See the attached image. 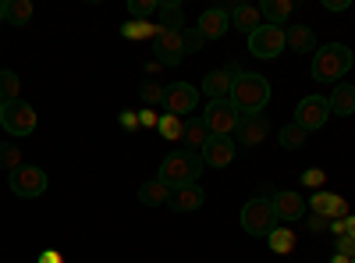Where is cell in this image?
<instances>
[{"instance_id":"obj_1","label":"cell","mask_w":355,"mask_h":263,"mask_svg":"<svg viewBox=\"0 0 355 263\" xmlns=\"http://www.w3.org/2000/svg\"><path fill=\"white\" fill-rule=\"evenodd\" d=\"M352 65H355V57H352V50L345 43H327V46H316L309 75L320 85H338V82H345Z\"/></svg>"},{"instance_id":"obj_2","label":"cell","mask_w":355,"mask_h":263,"mask_svg":"<svg viewBox=\"0 0 355 263\" xmlns=\"http://www.w3.org/2000/svg\"><path fill=\"white\" fill-rule=\"evenodd\" d=\"M206 171L202 157L192 153V150H174L160 160V171H157V178L167 185V189H182V185H196L199 182V174Z\"/></svg>"},{"instance_id":"obj_3","label":"cell","mask_w":355,"mask_h":263,"mask_svg":"<svg viewBox=\"0 0 355 263\" xmlns=\"http://www.w3.org/2000/svg\"><path fill=\"white\" fill-rule=\"evenodd\" d=\"M227 100H231V107L239 114H263V107L270 103V82H266L263 75L242 71L239 78H234Z\"/></svg>"},{"instance_id":"obj_4","label":"cell","mask_w":355,"mask_h":263,"mask_svg":"<svg viewBox=\"0 0 355 263\" xmlns=\"http://www.w3.org/2000/svg\"><path fill=\"white\" fill-rule=\"evenodd\" d=\"M242 228L249 231L252 239H266L270 231L277 228V214H274V203L266 196H252L245 207H242Z\"/></svg>"},{"instance_id":"obj_5","label":"cell","mask_w":355,"mask_h":263,"mask_svg":"<svg viewBox=\"0 0 355 263\" xmlns=\"http://www.w3.org/2000/svg\"><path fill=\"white\" fill-rule=\"evenodd\" d=\"M36 107L33 103H25V100H15V103H4L0 107V125H4L8 135L15 139H25V135H33L36 132Z\"/></svg>"},{"instance_id":"obj_6","label":"cell","mask_w":355,"mask_h":263,"mask_svg":"<svg viewBox=\"0 0 355 263\" xmlns=\"http://www.w3.org/2000/svg\"><path fill=\"white\" fill-rule=\"evenodd\" d=\"M284 50V25H259L256 33H249V53L259 61H274Z\"/></svg>"},{"instance_id":"obj_7","label":"cell","mask_w":355,"mask_h":263,"mask_svg":"<svg viewBox=\"0 0 355 263\" xmlns=\"http://www.w3.org/2000/svg\"><path fill=\"white\" fill-rule=\"evenodd\" d=\"M8 189L21 199H36L46 192V171L43 167H33V164H21L18 171H11L8 178Z\"/></svg>"},{"instance_id":"obj_8","label":"cell","mask_w":355,"mask_h":263,"mask_svg":"<svg viewBox=\"0 0 355 263\" xmlns=\"http://www.w3.org/2000/svg\"><path fill=\"white\" fill-rule=\"evenodd\" d=\"M327 121H331V103H327V96H302L299 107H295V125L306 128V132H320Z\"/></svg>"},{"instance_id":"obj_9","label":"cell","mask_w":355,"mask_h":263,"mask_svg":"<svg viewBox=\"0 0 355 263\" xmlns=\"http://www.w3.org/2000/svg\"><path fill=\"white\" fill-rule=\"evenodd\" d=\"M239 118H242V114L231 107V100H210V103H206V114H202L210 135H234Z\"/></svg>"},{"instance_id":"obj_10","label":"cell","mask_w":355,"mask_h":263,"mask_svg":"<svg viewBox=\"0 0 355 263\" xmlns=\"http://www.w3.org/2000/svg\"><path fill=\"white\" fill-rule=\"evenodd\" d=\"M153 53H157V65L160 68H171V65H178V61H185V57H189L182 33H164V28H160L157 40H153Z\"/></svg>"},{"instance_id":"obj_11","label":"cell","mask_w":355,"mask_h":263,"mask_svg":"<svg viewBox=\"0 0 355 263\" xmlns=\"http://www.w3.org/2000/svg\"><path fill=\"white\" fill-rule=\"evenodd\" d=\"M196 103H199V90H196V85H189V82H174V85H167V96H164L167 114L182 118V114H192V110H196Z\"/></svg>"},{"instance_id":"obj_12","label":"cell","mask_w":355,"mask_h":263,"mask_svg":"<svg viewBox=\"0 0 355 263\" xmlns=\"http://www.w3.org/2000/svg\"><path fill=\"white\" fill-rule=\"evenodd\" d=\"M242 75V68L239 65H224V68H217V71H206L202 75V90H206V96L210 100H227V93H231V85H234V78Z\"/></svg>"},{"instance_id":"obj_13","label":"cell","mask_w":355,"mask_h":263,"mask_svg":"<svg viewBox=\"0 0 355 263\" xmlns=\"http://www.w3.org/2000/svg\"><path fill=\"white\" fill-rule=\"evenodd\" d=\"M199 157H202L206 167H227V164H234V139L231 135H210L206 146L199 150Z\"/></svg>"},{"instance_id":"obj_14","label":"cell","mask_w":355,"mask_h":263,"mask_svg":"<svg viewBox=\"0 0 355 263\" xmlns=\"http://www.w3.org/2000/svg\"><path fill=\"white\" fill-rule=\"evenodd\" d=\"M270 132V121H266V114H242L239 118V128H234V139L242 146H259Z\"/></svg>"},{"instance_id":"obj_15","label":"cell","mask_w":355,"mask_h":263,"mask_svg":"<svg viewBox=\"0 0 355 263\" xmlns=\"http://www.w3.org/2000/svg\"><path fill=\"white\" fill-rule=\"evenodd\" d=\"M206 203V189L196 182V185H182V189H171V199H167V207L174 210V214H192V210H199Z\"/></svg>"},{"instance_id":"obj_16","label":"cell","mask_w":355,"mask_h":263,"mask_svg":"<svg viewBox=\"0 0 355 263\" xmlns=\"http://www.w3.org/2000/svg\"><path fill=\"white\" fill-rule=\"evenodd\" d=\"M309 207H313V214H320V217H334V221L352 217V214H348V203H345L338 192H323V189H316L313 199H309Z\"/></svg>"},{"instance_id":"obj_17","label":"cell","mask_w":355,"mask_h":263,"mask_svg":"<svg viewBox=\"0 0 355 263\" xmlns=\"http://www.w3.org/2000/svg\"><path fill=\"white\" fill-rule=\"evenodd\" d=\"M274 214H277V221H288V224H295V221H302L306 217V199L299 196V192H274Z\"/></svg>"},{"instance_id":"obj_18","label":"cell","mask_w":355,"mask_h":263,"mask_svg":"<svg viewBox=\"0 0 355 263\" xmlns=\"http://www.w3.org/2000/svg\"><path fill=\"white\" fill-rule=\"evenodd\" d=\"M227 28H231L227 8H210V11L199 15V33H202V40H220Z\"/></svg>"},{"instance_id":"obj_19","label":"cell","mask_w":355,"mask_h":263,"mask_svg":"<svg viewBox=\"0 0 355 263\" xmlns=\"http://www.w3.org/2000/svg\"><path fill=\"white\" fill-rule=\"evenodd\" d=\"M227 18H231V28H239V33H256L263 25V15H259L256 4H231Z\"/></svg>"},{"instance_id":"obj_20","label":"cell","mask_w":355,"mask_h":263,"mask_svg":"<svg viewBox=\"0 0 355 263\" xmlns=\"http://www.w3.org/2000/svg\"><path fill=\"white\" fill-rule=\"evenodd\" d=\"M157 28H164V33H182L185 28V11L178 0H164L157 8Z\"/></svg>"},{"instance_id":"obj_21","label":"cell","mask_w":355,"mask_h":263,"mask_svg":"<svg viewBox=\"0 0 355 263\" xmlns=\"http://www.w3.org/2000/svg\"><path fill=\"white\" fill-rule=\"evenodd\" d=\"M284 46H291L295 53H316V33L309 25H291L284 28Z\"/></svg>"},{"instance_id":"obj_22","label":"cell","mask_w":355,"mask_h":263,"mask_svg":"<svg viewBox=\"0 0 355 263\" xmlns=\"http://www.w3.org/2000/svg\"><path fill=\"white\" fill-rule=\"evenodd\" d=\"M327 103H331V118L338 114V118H352L355 114V85H334V93L327 96Z\"/></svg>"},{"instance_id":"obj_23","label":"cell","mask_w":355,"mask_h":263,"mask_svg":"<svg viewBox=\"0 0 355 263\" xmlns=\"http://www.w3.org/2000/svg\"><path fill=\"white\" fill-rule=\"evenodd\" d=\"M185 150H192V153H199L202 146H206V139H210V128H206V121H202V114H196V118H189L185 121Z\"/></svg>"},{"instance_id":"obj_24","label":"cell","mask_w":355,"mask_h":263,"mask_svg":"<svg viewBox=\"0 0 355 263\" xmlns=\"http://www.w3.org/2000/svg\"><path fill=\"white\" fill-rule=\"evenodd\" d=\"M167 199H171V189L160 178H150L139 185V203H146V207H167Z\"/></svg>"},{"instance_id":"obj_25","label":"cell","mask_w":355,"mask_h":263,"mask_svg":"<svg viewBox=\"0 0 355 263\" xmlns=\"http://www.w3.org/2000/svg\"><path fill=\"white\" fill-rule=\"evenodd\" d=\"M291 8H295V0H263L259 15H263L266 25H284V18L291 15Z\"/></svg>"},{"instance_id":"obj_26","label":"cell","mask_w":355,"mask_h":263,"mask_svg":"<svg viewBox=\"0 0 355 263\" xmlns=\"http://www.w3.org/2000/svg\"><path fill=\"white\" fill-rule=\"evenodd\" d=\"M0 100H4V103L21 100V78L11 68H0Z\"/></svg>"},{"instance_id":"obj_27","label":"cell","mask_w":355,"mask_h":263,"mask_svg":"<svg viewBox=\"0 0 355 263\" xmlns=\"http://www.w3.org/2000/svg\"><path fill=\"white\" fill-rule=\"evenodd\" d=\"M157 33H160V28L150 25V22H132V18H128V22L121 25V36H125V40H150V36L157 40Z\"/></svg>"},{"instance_id":"obj_28","label":"cell","mask_w":355,"mask_h":263,"mask_svg":"<svg viewBox=\"0 0 355 263\" xmlns=\"http://www.w3.org/2000/svg\"><path fill=\"white\" fill-rule=\"evenodd\" d=\"M306 135H309L306 128H299V125L291 121V125H284V128H281V135H277V139H281L284 150H302V146H306Z\"/></svg>"},{"instance_id":"obj_29","label":"cell","mask_w":355,"mask_h":263,"mask_svg":"<svg viewBox=\"0 0 355 263\" xmlns=\"http://www.w3.org/2000/svg\"><path fill=\"white\" fill-rule=\"evenodd\" d=\"M160 135L167 139V142H178V139H182L185 135V121L182 118H174V114H160Z\"/></svg>"},{"instance_id":"obj_30","label":"cell","mask_w":355,"mask_h":263,"mask_svg":"<svg viewBox=\"0 0 355 263\" xmlns=\"http://www.w3.org/2000/svg\"><path fill=\"white\" fill-rule=\"evenodd\" d=\"M266 246H270L274 253H291V249H295V235H291V228H274L270 235H266Z\"/></svg>"},{"instance_id":"obj_31","label":"cell","mask_w":355,"mask_h":263,"mask_svg":"<svg viewBox=\"0 0 355 263\" xmlns=\"http://www.w3.org/2000/svg\"><path fill=\"white\" fill-rule=\"evenodd\" d=\"M8 22L11 25H28L33 22V0H11L8 4Z\"/></svg>"},{"instance_id":"obj_32","label":"cell","mask_w":355,"mask_h":263,"mask_svg":"<svg viewBox=\"0 0 355 263\" xmlns=\"http://www.w3.org/2000/svg\"><path fill=\"white\" fill-rule=\"evenodd\" d=\"M0 167L4 171H18L21 167V150L15 142H0Z\"/></svg>"},{"instance_id":"obj_33","label":"cell","mask_w":355,"mask_h":263,"mask_svg":"<svg viewBox=\"0 0 355 263\" xmlns=\"http://www.w3.org/2000/svg\"><path fill=\"white\" fill-rule=\"evenodd\" d=\"M139 96H142V103H146V107L164 103V96H167V85H160V82H146V85H139Z\"/></svg>"},{"instance_id":"obj_34","label":"cell","mask_w":355,"mask_h":263,"mask_svg":"<svg viewBox=\"0 0 355 263\" xmlns=\"http://www.w3.org/2000/svg\"><path fill=\"white\" fill-rule=\"evenodd\" d=\"M157 8H160L157 0H132V4H128V18H132V22H150V15H153Z\"/></svg>"},{"instance_id":"obj_35","label":"cell","mask_w":355,"mask_h":263,"mask_svg":"<svg viewBox=\"0 0 355 263\" xmlns=\"http://www.w3.org/2000/svg\"><path fill=\"white\" fill-rule=\"evenodd\" d=\"M182 40H185V50H189V53H196V50L206 43L199 28H182Z\"/></svg>"},{"instance_id":"obj_36","label":"cell","mask_w":355,"mask_h":263,"mask_svg":"<svg viewBox=\"0 0 355 263\" xmlns=\"http://www.w3.org/2000/svg\"><path fill=\"white\" fill-rule=\"evenodd\" d=\"M323 178H327V171H320V167H309V171L302 174V182H306L309 189H323Z\"/></svg>"},{"instance_id":"obj_37","label":"cell","mask_w":355,"mask_h":263,"mask_svg":"<svg viewBox=\"0 0 355 263\" xmlns=\"http://www.w3.org/2000/svg\"><path fill=\"white\" fill-rule=\"evenodd\" d=\"M338 253L348 256V260H355V239H352V235H341V239H338Z\"/></svg>"},{"instance_id":"obj_38","label":"cell","mask_w":355,"mask_h":263,"mask_svg":"<svg viewBox=\"0 0 355 263\" xmlns=\"http://www.w3.org/2000/svg\"><path fill=\"white\" fill-rule=\"evenodd\" d=\"M139 125H146V128H157V125H160V118H157V114H153L150 107H146V110H139Z\"/></svg>"},{"instance_id":"obj_39","label":"cell","mask_w":355,"mask_h":263,"mask_svg":"<svg viewBox=\"0 0 355 263\" xmlns=\"http://www.w3.org/2000/svg\"><path fill=\"white\" fill-rule=\"evenodd\" d=\"M306 224H309V231H313V235H320V231H327V217H320V214H313Z\"/></svg>"},{"instance_id":"obj_40","label":"cell","mask_w":355,"mask_h":263,"mask_svg":"<svg viewBox=\"0 0 355 263\" xmlns=\"http://www.w3.org/2000/svg\"><path fill=\"white\" fill-rule=\"evenodd\" d=\"M121 125H125V128H135V125H139V114H135V110H121Z\"/></svg>"},{"instance_id":"obj_41","label":"cell","mask_w":355,"mask_h":263,"mask_svg":"<svg viewBox=\"0 0 355 263\" xmlns=\"http://www.w3.org/2000/svg\"><path fill=\"white\" fill-rule=\"evenodd\" d=\"M40 263H64V256L57 253V249H46V253L40 256Z\"/></svg>"},{"instance_id":"obj_42","label":"cell","mask_w":355,"mask_h":263,"mask_svg":"<svg viewBox=\"0 0 355 263\" xmlns=\"http://www.w3.org/2000/svg\"><path fill=\"white\" fill-rule=\"evenodd\" d=\"M327 231H334L338 239H341V235H348V217H345V221H334V224H331Z\"/></svg>"},{"instance_id":"obj_43","label":"cell","mask_w":355,"mask_h":263,"mask_svg":"<svg viewBox=\"0 0 355 263\" xmlns=\"http://www.w3.org/2000/svg\"><path fill=\"white\" fill-rule=\"evenodd\" d=\"M323 8H327V11H345L348 0H323Z\"/></svg>"},{"instance_id":"obj_44","label":"cell","mask_w":355,"mask_h":263,"mask_svg":"<svg viewBox=\"0 0 355 263\" xmlns=\"http://www.w3.org/2000/svg\"><path fill=\"white\" fill-rule=\"evenodd\" d=\"M8 4L11 0H0V22H8Z\"/></svg>"},{"instance_id":"obj_45","label":"cell","mask_w":355,"mask_h":263,"mask_svg":"<svg viewBox=\"0 0 355 263\" xmlns=\"http://www.w3.org/2000/svg\"><path fill=\"white\" fill-rule=\"evenodd\" d=\"M348 235L355 239V217H348Z\"/></svg>"},{"instance_id":"obj_46","label":"cell","mask_w":355,"mask_h":263,"mask_svg":"<svg viewBox=\"0 0 355 263\" xmlns=\"http://www.w3.org/2000/svg\"><path fill=\"white\" fill-rule=\"evenodd\" d=\"M331 263H352V260H348V256H341V253H338V256H334V260H331Z\"/></svg>"},{"instance_id":"obj_47","label":"cell","mask_w":355,"mask_h":263,"mask_svg":"<svg viewBox=\"0 0 355 263\" xmlns=\"http://www.w3.org/2000/svg\"><path fill=\"white\" fill-rule=\"evenodd\" d=\"M0 107H4V100H0Z\"/></svg>"}]
</instances>
